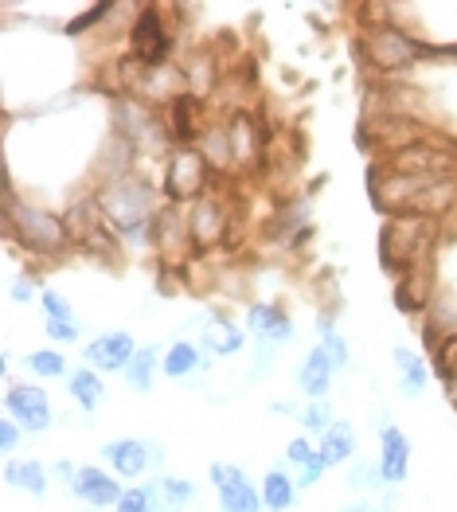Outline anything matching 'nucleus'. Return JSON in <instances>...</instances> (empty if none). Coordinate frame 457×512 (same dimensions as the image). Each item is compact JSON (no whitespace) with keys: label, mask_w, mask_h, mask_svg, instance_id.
Masks as SVG:
<instances>
[{"label":"nucleus","mask_w":457,"mask_h":512,"mask_svg":"<svg viewBox=\"0 0 457 512\" xmlns=\"http://www.w3.org/2000/svg\"><path fill=\"white\" fill-rule=\"evenodd\" d=\"M161 352L149 344V348H137V356L129 360V368H125V384L133 387V391H141V395H149L153 391V384H157V372H161Z\"/></svg>","instance_id":"20"},{"label":"nucleus","mask_w":457,"mask_h":512,"mask_svg":"<svg viewBox=\"0 0 457 512\" xmlns=\"http://www.w3.org/2000/svg\"><path fill=\"white\" fill-rule=\"evenodd\" d=\"M161 501V485H129L118 501V512H153Z\"/></svg>","instance_id":"27"},{"label":"nucleus","mask_w":457,"mask_h":512,"mask_svg":"<svg viewBox=\"0 0 457 512\" xmlns=\"http://www.w3.org/2000/svg\"><path fill=\"white\" fill-rule=\"evenodd\" d=\"M188 235H192V243L196 247H211V243H219V235H223V223H227V215H223V204L219 200H196V212L188 215Z\"/></svg>","instance_id":"15"},{"label":"nucleus","mask_w":457,"mask_h":512,"mask_svg":"<svg viewBox=\"0 0 457 512\" xmlns=\"http://www.w3.org/2000/svg\"><path fill=\"white\" fill-rule=\"evenodd\" d=\"M309 458H317V442H309L305 434H293L290 442H286V462L301 470V466H305Z\"/></svg>","instance_id":"32"},{"label":"nucleus","mask_w":457,"mask_h":512,"mask_svg":"<svg viewBox=\"0 0 457 512\" xmlns=\"http://www.w3.org/2000/svg\"><path fill=\"white\" fill-rule=\"evenodd\" d=\"M317 329H321V341H317V344H321V352H325V356L333 360L336 372H344V368L352 364V356H348V341H344V337L336 333L329 317H321V321H317Z\"/></svg>","instance_id":"25"},{"label":"nucleus","mask_w":457,"mask_h":512,"mask_svg":"<svg viewBox=\"0 0 457 512\" xmlns=\"http://www.w3.org/2000/svg\"><path fill=\"white\" fill-rule=\"evenodd\" d=\"M333 360L321 352V344L317 348H309L305 352V360H301V368H297V387L309 395V399H325L329 395V387H333Z\"/></svg>","instance_id":"13"},{"label":"nucleus","mask_w":457,"mask_h":512,"mask_svg":"<svg viewBox=\"0 0 457 512\" xmlns=\"http://www.w3.org/2000/svg\"><path fill=\"white\" fill-rule=\"evenodd\" d=\"M243 344H247L243 325H235L227 317H208V325H204V352L208 356H235V352H243Z\"/></svg>","instance_id":"16"},{"label":"nucleus","mask_w":457,"mask_h":512,"mask_svg":"<svg viewBox=\"0 0 457 512\" xmlns=\"http://www.w3.org/2000/svg\"><path fill=\"white\" fill-rule=\"evenodd\" d=\"M348 485L360 493V489H379V485H387V481H383L379 462H360V466H352V473H348Z\"/></svg>","instance_id":"30"},{"label":"nucleus","mask_w":457,"mask_h":512,"mask_svg":"<svg viewBox=\"0 0 457 512\" xmlns=\"http://www.w3.org/2000/svg\"><path fill=\"white\" fill-rule=\"evenodd\" d=\"M317 450L325 454L329 466H344V462L356 454V430H352V423H348V419H336L333 427L321 434Z\"/></svg>","instance_id":"19"},{"label":"nucleus","mask_w":457,"mask_h":512,"mask_svg":"<svg viewBox=\"0 0 457 512\" xmlns=\"http://www.w3.org/2000/svg\"><path fill=\"white\" fill-rule=\"evenodd\" d=\"M208 477L219 493V509L223 512H266L262 509V493L250 485V477L243 473V466L231 462H211Z\"/></svg>","instance_id":"5"},{"label":"nucleus","mask_w":457,"mask_h":512,"mask_svg":"<svg viewBox=\"0 0 457 512\" xmlns=\"http://www.w3.org/2000/svg\"><path fill=\"white\" fill-rule=\"evenodd\" d=\"M43 329L55 344H79V337H83L79 321H43Z\"/></svg>","instance_id":"33"},{"label":"nucleus","mask_w":457,"mask_h":512,"mask_svg":"<svg viewBox=\"0 0 457 512\" xmlns=\"http://www.w3.org/2000/svg\"><path fill=\"white\" fill-rule=\"evenodd\" d=\"M329 470H333V466H329V462H325V454L317 450V458H309V462L297 470V477H293V481H297V489H313V485H317V481H321Z\"/></svg>","instance_id":"31"},{"label":"nucleus","mask_w":457,"mask_h":512,"mask_svg":"<svg viewBox=\"0 0 457 512\" xmlns=\"http://www.w3.org/2000/svg\"><path fill=\"white\" fill-rule=\"evenodd\" d=\"M102 458L110 462V470L118 473L122 481H137L141 473L153 466V446L141 438H118L102 446Z\"/></svg>","instance_id":"10"},{"label":"nucleus","mask_w":457,"mask_h":512,"mask_svg":"<svg viewBox=\"0 0 457 512\" xmlns=\"http://www.w3.org/2000/svg\"><path fill=\"white\" fill-rule=\"evenodd\" d=\"M8 227H12L32 251H55V255L67 251V227H63L59 215L8 204Z\"/></svg>","instance_id":"2"},{"label":"nucleus","mask_w":457,"mask_h":512,"mask_svg":"<svg viewBox=\"0 0 457 512\" xmlns=\"http://www.w3.org/2000/svg\"><path fill=\"white\" fill-rule=\"evenodd\" d=\"M247 333H254L262 348L290 344L293 341V321H290V313H286V309H278V305H250L247 309Z\"/></svg>","instance_id":"11"},{"label":"nucleus","mask_w":457,"mask_h":512,"mask_svg":"<svg viewBox=\"0 0 457 512\" xmlns=\"http://www.w3.org/2000/svg\"><path fill=\"white\" fill-rule=\"evenodd\" d=\"M133 55L149 67V71H161L168 59V36L161 32V20H157V8H141L137 24H133Z\"/></svg>","instance_id":"8"},{"label":"nucleus","mask_w":457,"mask_h":512,"mask_svg":"<svg viewBox=\"0 0 457 512\" xmlns=\"http://www.w3.org/2000/svg\"><path fill=\"white\" fill-rule=\"evenodd\" d=\"M71 493L83 501L86 509L102 512V509H118V501H122L125 489L118 485L114 473L98 470V466H79V477H75Z\"/></svg>","instance_id":"7"},{"label":"nucleus","mask_w":457,"mask_h":512,"mask_svg":"<svg viewBox=\"0 0 457 512\" xmlns=\"http://www.w3.org/2000/svg\"><path fill=\"white\" fill-rule=\"evenodd\" d=\"M301 427L305 430H313V434H325V430L336 423V415H333V403L329 399H313V403H305L301 407Z\"/></svg>","instance_id":"28"},{"label":"nucleus","mask_w":457,"mask_h":512,"mask_svg":"<svg viewBox=\"0 0 457 512\" xmlns=\"http://www.w3.org/2000/svg\"><path fill=\"white\" fill-rule=\"evenodd\" d=\"M368 51H372V59L379 67H403V63H415L422 47L399 28H379L368 40Z\"/></svg>","instance_id":"12"},{"label":"nucleus","mask_w":457,"mask_h":512,"mask_svg":"<svg viewBox=\"0 0 457 512\" xmlns=\"http://www.w3.org/2000/svg\"><path fill=\"white\" fill-rule=\"evenodd\" d=\"M24 364H28V372H36L40 380H63V376H71L67 356H63L59 348H36V352L24 356Z\"/></svg>","instance_id":"24"},{"label":"nucleus","mask_w":457,"mask_h":512,"mask_svg":"<svg viewBox=\"0 0 457 512\" xmlns=\"http://www.w3.org/2000/svg\"><path fill=\"white\" fill-rule=\"evenodd\" d=\"M211 364V356L200 348V344L192 341H176L165 348V360H161V372H165L168 380H188V376H196V372H204Z\"/></svg>","instance_id":"14"},{"label":"nucleus","mask_w":457,"mask_h":512,"mask_svg":"<svg viewBox=\"0 0 457 512\" xmlns=\"http://www.w3.org/2000/svg\"><path fill=\"white\" fill-rule=\"evenodd\" d=\"M4 415L24 434H47L51 430V395L40 384H8Z\"/></svg>","instance_id":"3"},{"label":"nucleus","mask_w":457,"mask_h":512,"mask_svg":"<svg viewBox=\"0 0 457 512\" xmlns=\"http://www.w3.org/2000/svg\"><path fill=\"white\" fill-rule=\"evenodd\" d=\"M8 298L16 301V305H28V301L36 298V282L32 278H16L12 290H8Z\"/></svg>","instance_id":"35"},{"label":"nucleus","mask_w":457,"mask_h":512,"mask_svg":"<svg viewBox=\"0 0 457 512\" xmlns=\"http://www.w3.org/2000/svg\"><path fill=\"white\" fill-rule=\"evenodd\" d=\"M391 356H395V368H399V391H403L407 399H418V395L426 391V384H430L426 360L418 356L415 348H395Z\"/></svg>","instance_id":"17"},{"label":"nucleus","mask_w":457,"mask_h":512,"mask_svg":"<svg viewBox=\"0 0 457 512\" xmlns=\"http://www.w3.org/2000/svg\"><path fill=\"white\" fill-rule=\"evenodd\" d=\"M149 212H153V188L141 180H114L102 192V215L129 239L149 231V219H153Z\"/></svg>","instance_id":"1"},{"label":"nucleus","mask_w":457,"mask_h":512,"mask_svg":"<svg viewBox=\"0 0 457 512\" xmlns=\"http://www.w3.org/2000/svg\"><path fill=\"white\" fill-rule=\"evenodd\" d=\"M262 493V509L266 512H290L297 505V481L286 470H270L258 485Z\"/></svg>","instance_id":"18"},{"label":"nucleus","mask_w":457,"mask_h":512,"mask_svg":"<svg viewBox=\"0 0 457 512\" xmlns=\"http://www.w3.org/2000/svg\"><path fill=\"white\" fill-rule=\"evenodd\" d=\"M40 305H43V321H79L75 317V309H71V301L63 298L59 290H40Z\"/></svg>","instance_id":"29"},{"label":"nucleus","mask_w":457,"mask_h":512,"mask_svg":"<svg viewBox=\"0 0 457 512\" xmlns=\"http://www.w3.org/2000/svg\"><path fill=\"white\" fill-rule=\"evenodd\" d=\"M165 184H168V196L180 200V204L184 200H204V192H208V161H204V153L180 145L168 157Z\"/></svg>","instance_id":"4"},{"label":"nucleus","mask_w":457,"mask_h":512,"mask_svg":"<svg viewBox=\"0 0 457 512\" xmlns=\"http://www.w3.org/2000/svg\"><path fill=\"white\" fill-rule=\"evenodd\" d=\"M227 141H231V157H235L239 165H247V161L258 157V137H254V122H250L247 114H235V118H231Z\"/></svg>","instance_id":"23"},{"label":"nucleus","mask_w":457,"mask_h":512,"mask_svg":"<svg viewBox=\"0 0 457 512\" xmlns=\"http://www.w3.org/2000/svg\"><path fill=\"white\" fill-rule=\"evenodd\" d=\"M4 481L28 497H43L47 493V466L32 462V458L28 462H4Z\"/></svg>","instance_id":"22"},{"label":"nucleus","mask_w":457,"mask_h":512,"mask_svg":"<svg viewBox=\"0 0 457 512\" xmlns=\"http://www.w3.org/2000/svg\"><path fill=\"white\" fill-rule=\"evenodd\" d=\"M20 438H24V430H20L12 419H8V415H4V419H0V450H4V454H12V450L20 446Z\"/></svg>","instance_id":"34"},{"label":"nucleus","mask_w":457,"mask_h":512,"mask_svg":"<svg viewBox=\"0 0 457 512\" xmlns=\"http://www.w3.org/2000/svg\"><path fill=\"white\" fill-rule=\"evenodd\" d=\"M372 512H383V509H372Z\"/></svg>","instance_id":"36"},{"label":"nucleus","mask_w":457,"mask_h":512,"mask_svg":"<svg viewBox=\"0 0 457 512\" xmlns=\"http://www.w3.org/2000/svg\"><path fill=\"white\" fill-rule=\"evenodd\" d=\"M379 470L387 485H403L411 473V438L395 423H383L379 430Z\"/></svg>","instance_id":"9"},{"label":"nucleus","mask_w":457,"mask_h":512,"mask_svg":"<svg viewBox=\"0 0 457 512\" xmlns=\"http://www.w3.org/2000/svg\"><path fill=\"white\" fill-rule=\"evenodd\" d=\"M137 356V341H133V333H102V337H94V341L83 348V364L86 368H98V372H125L129 368V360Z\"/></svg>","instance_id":"6"},{"label":"nucleus","mask_w":457,"mask_h":512,"mask_svg":"<svg viewBox=\"0 0 457 512\" xmlns=\"http://www.w3.org/2000/svg\"><path fill=\"white\" fill-rule=\"evenodd\" d=\"M86 512H94V509H86Z\"/></svg>","instance_id":"37"},{"label":"nucleus","mask_w":457,"mask_h":512,"mask_svg":"<svg viewBox=\"0 0 457 512\" xmlns=\"http://www.w3.org/2000/svg\"><path fill=\"white\" fill-rule=\"evenodd\" d=\"M157 485H161V497L172 512L188 509L196 501V481H188V477H161Z\"/></svg>","instance_id":"26"},{"label":"nucleus","mask_w":457,"mask_h":512,"mask_svg":"<svg viewBox=\"0 0 457 512\" xmlns=\"http://www.w3.org/2000/svg\"><path fill=\"white\" fill-rule=\"evenodd\" d=\"M67 391H71V399L83 407L86 415H94L98 407H102V399H106V387H102V376L94 372V368H79V372H71L67 376Z\"/></svg>","instance_id":"21"}]
</instances>
